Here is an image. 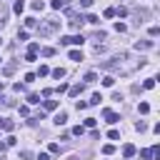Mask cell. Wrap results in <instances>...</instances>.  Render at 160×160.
Instances as JSON below:
<instances>
[{
  "label": "cell",
  "mask_w": 160,
  "mask_h": 160,
  "mask_svg": "<svg viewBox=\"0 0 160 160\" xmlns=\"http://www.w3.org/2000/svg\"><path fill=\"white\" fill-rule=\"evenodd\" d=\"M55 92H68V85H65V82H60V85L55 88Z\"/></svg>",
  "instance_id": "ab89813d"
},
{
  "label": "cell",
  "mask_w": 160,
  "mask_h": 160,
  "mask_svg": "<svg viewBox=\"0 0 160 160\" xmlns=\"http://www.w3.org/2000/svg\"><path fill=\"white\" fill-rule=\"evenodd\" d=\"M5 20H8V8H5V5L0 2V25H2Z\"/></svg>",
  "instance_id": "2e32d148"
},
{
  "label": "cell",
  "mask_w": 160,
  "mask_h": 160,
  "mask_svg": "<svg viewBox=\"0 0 160 160\" xmlns=\"http://www.w3.org/2000/svg\"><path fill=\"white\" fill-rule=\"evenodd\" d=\"M60 42H62V45H82L85 38H82V35H65V38H60Z\"/></svg>",
  "instance_id": "3957f363"
},
{
  "label": "cell",
  "mask_w": 160,
  "mask_h": 160,
  "mask_svg": "<svg viewBox=\"0 0 160 160\" xmlns=\"http://www.w3.org/2000/svg\"><path fill=\"white\" fill-rule=\"evenodd\" d=\"M115 30H118V32H125L128 25H125V22H115Z\"/></svg>",
  "instance_id": "f546056e"
},
{
  "label": "cell",
  "mask_w": 160,
  "mask_h": 160,
  "mask_svg": "<svg viewBox=\"0 0 160 160\" xmlns=\"http://www.w3.org/2000/svg\"><path fill=\"white\" fill-rule=\"evenodd\" d=\"M140 158H142V160H150V158H152V150H140Z\"/></svg>",
  "instance_id": "83f0119b"
},
{
  "label": "cell",
  "mask_w": 160,
  "mask_h": 160,
  "mask_svg": "<svg viewBox=\"0 0 160 160\" xmlns=\"http://www.w3.org/2000/svg\"><path fill=\"white\" fill-rule=\"evenodd\" d=\"M38 50H40V45H38V42H30V48H28V52H38Z\"/></svg>",
  "instance_id": "f35d334b"
},
{
  "label": "cell",
  "mask_w": 160,
  "mask_h": 160,
  "mask_svg": "<svg viewBox=\"0 0 160 160\" xmlns=\"http://www.w3.org/2000/svg\"><path fill=\"white\" fill-rule=\"evenodd\" d=\"M2 72H5V75H12V72H15V62H8V65L2 68Z\"/></svg>",
  "instance_id": "e0dca14e"
},
{
  "label": "cell",
  "mask_w": 160,
  "mask_h": 160,
  "mask_svg": "<svg viewBox=\"0 0 160 160\" xmlns=\"http://www.w3.org/2000/svg\"><path fill=\"white\" fill-rule=\"evenodd\" d=\"M68 122V112H58L55 115V125H65Z\"/></svg>",
  "instance_id": "9c48e42d"
},
{
  "label": "cell",
  "mask_w": 160,
  "mask_h": 160,
  "mask_svg": "<svg viewBox=\"0 0 160 160\" xmlns=\"http://www.w3.org/2000/svg\"><path fill=\"white\" fill-rule=\"evenodd\" d=\"M65 75H68V72H65V68H55V70H52V78H58V80H60V78H65Z\"/></svg>",
  "instance_id": "5bb4252c"
},
{
  "label": "cell",
  "mask_w": 160,
  "mask_h": 160,
  "mask_svg": "<svg viewBox=\"0 0 160 160\" xmlns=\"http://www.w3.org/2000/svg\"><path fill=\"white\" fill-rule=\"evenodd\" d=\"M35 58H38V52H28V55H25V60H28V62H32Z\"/></svg>",
  "instance_id": "b9f144b4"
},
{
  "label": "cell",
  "mask_w": 160,
  "mask_h": 160,
  "mask_svg": "<svg viewBox=\"0 0 160 160\" xmlns=\"http://www.w3.org/2000/svg\"><path fill=\"white\" fill-rule=\"evenodd\" d=\"M12 10H15L18 15H20V12L25 10V2H22V0H15V8H12Z\"/></svg>",
  "instance_id": "603a6c76"
},
{
  "label": "cell",
  "mask_w": 160,
  "mask_h": 160,
  "mask_svg": "<svg viewBox=\"0 0 160 160\" xmlns=\"http://www.w3.org/2000/svg\"><path fill=\"white\" fill-rule=\"evenodd\" d=\"M68 92H70L72 98H78V95L82 92V85H72V88H68Z\"/></svg>",
  "instance_id": "8fae6325"
},
{
  "label": "cell",
  "mask_w": 160,
  "mask_h": 160,
  "mask_svg": "<svg viewBox=\"0 0 160 160\" xmlns=\"http://www.w3.org/2000/svg\"><path fill=\"white\" fill-rule=\"evenodd\" d=\"M70 60H75V62H82V52H80V50H70Z\"/></svg>",
  "instance_id": "30bf717a"
},
{
  "label": "cell",
  "mask_w": 160,
  "mask_h": 160,
  "mask_svg": "<svg viewBox=\"0 0 160 160\" xmlns=\"http://www.w3.org/2000/svg\"><path fill=\"white\" fill-rule=\"evenodd\" d=\"M92 2H95V0H80V8H90Z\"/></svg>",
  "instance_id": "f6af8a7d"
},
{
  "label": "cell",
  "mask_w": 160,
  "mask_h": 160,
  "mask_svg": "<svg viewBox=\"0 0 160 160\" xmlns=\"http://www.w3.org/2000/svg\"><path fill=\"white\" fill-rule=\"evenodd\" d=\"M152 45H155L152 40H138V42H135V50H150Z\"/></svg>",
  "instance_id": "8992f818"
},
{
  "label": "cell",
  "mask_w": 160,
  "mask_h": 160,
  "mask_svg": "<svg viewBox=\"0 0 160 160\" xmlns=\"http://www.w3.org/2000/svg\"><path fill=\"white\" fill-rule=\"evenodd\" d=\"M8 150V142H0V152H5Z\"/></svg>",
  "instance_id": "7dc6e473"
},
{
  "label": "cell",
  "mask_w": 160,
  "mask_h": 160,
  "mask_svg": "<svg viewBox=\"0 0 160 160\" xmlns=\"http://www.w3.org/2000/svg\"><path fill=\"white\" fill-rule=\"evenodd\" d=\"M82 132H85L82 125H75V128H72V135H82Z\"/></svg>",
  "instance_id": "836d02e7"
},
{
  "label": "cell",
  "mask_w": 160,
  "mask_h": 160,
  "mask_svg": "<svg viewBox=\"0 0 160 160\" xmlns=\"http://www.w3.org/2000/svg\"><path fill=\"white\" fill-rule=\"evenodd\" d=\"M30 8H32V10H42V8H45V2H42V0H32V5H30Z\"/></svg>",
  "instance_id": "cb8c5ba5"
},
{
  "label": "cell",
  "mask_w": 160,
  "mask_h": 160,
  "mask_svg": "<svg viewBox=\"0 0 160 160\" xmlns=\"http://www.w3.org/2000/svg\"><path fill=\"white\" fill-rule=\"evenodd\" d=\"M102 85H105V88H112V85H115V78H112V75H105V78H102Z\"/></svg>",
  "instance_id": "9a60e30c"
},
{
  "label": "cell",
  "mask_w": 160,
  "mask_h": 160,
  "mask_svg": "<svg viewBox=\"0 0 160 160\" xmlns=\"http://www.w3.org/2000/svg\"><path fill=\"white\" fill-rule=\"evenodd\" d=\"M150 35H152V38H158V35H160V28H158V25H152V28H150Z\"/></svg>",
  "instance_id": "74e56055"
},
{
  "label": "cell",
  "mask_w": 160,
  "mask_h": 160,
  "mask_svg": "<svg viewBox=\"0 0 160 160\" xmlns=\"http://www.w3.org/2000/svg\"><path fill=\"white\" fill-rule=\"evenodd\" d=\"M20 158H22V160H30L32 152H30V150H20Z\"/></svg>",
  "instance_id": "8d00e7d4"
},
{
  "label": "cell",
  "mask_w": 160,
  "mask_h": 160,
  "mask_svg": "<svg viewBox=\"0 0 160 160\" xmlns=\"http://www.w3.org/2000/svg\"><path fill=\"white\" fill-rule=\"evenodd\" d=\"M58 108V100H45V110H55Z\"/></svg>",
  "instance_id": "484cf974"
},
{
  "label": "cell",
  "mask_w": 160,
  "mask_h": 160,
  "mask_svg": "<svg viewBox=\"0 0 160 160\" xmlns=\"http://www.w3.org/2000/svg\"><path fill=\"white\" fill-rule=\"evenodd\" d=\"M0 128H2V130H8V132H10V130H12V128H15V122H12V120H8V118H0Z\"/></svg>",
  "instance_id": "52a82bcc"
},
{
  "label": "cell",
  "mask_w": 160,
  "mask_h": 160,
  "mask_svg": "<svg viewBox=\"0 0 160 160\" xmlns=\"http://www.w3.org/2000/svg\"><path fill=\"white\" fill-rule=\"evenodd\" d=\"M138 112L148 115V112H150V105H148V102H140V105H138Z\"/></svg>",
  "instance_id": "7402d4cb"
},
{
  "label": "cell",
  "mask_w": 160,
  "mask_h": 160,
  "mask_svg": "<svg viewBox=\"0 0 160 160\" xmlns=\"http://www.w3.org/2000/svg\"><path fill=\"white\" fill-rule=\"evenodd\" d=\"M115 15H120V18H128V8H118V10H115Z\"/></svg>",
  "instance_id": "f1b7e54d"
},
{
  "label": "cell",
  "mask_w": 160,
  "mask_h": 160,
  "mask_svg": "<svg viewBox=\"0 0 160 160\" xmlns=\"http://www.w3.org/2000/svg\"><path fill=\"white\" fill-rule=\"evenodd\" d=\"M100 100H102V95H100V92H95V95L90 98V102H88V105H100Z\"/></svg>",
  "instance_id": "44dd1931"
},
{
  "label": "cell",
  "mask_w": 160,
  "mask_h": 160,
  "mask_svg": "<svg viewBox=\"0 0 160 160\" xmlns=\"http://www.w3.org/2000/svg\"><path fill=\"white\" fill-rule=\"evenodd\" d=\"M48 72H50V68H48V65H40V70H38V75L42 78V75H48Z\"/></svg>",
  "instance_id": "1f68e13d"
},
{
  "label": "cell",
  "mask_w": 160,
  "mask_h": 160,
  "mask_svg": "<svg viewBox=\"0 0 160 160\" xmlns=\"http://www.w3.org/2000/svg\"><path fill=\"white\" fill-rule=\"evenodd\" d=\"M28 102H30V105H38V102H40V95L30 92V95H28Z\"/></svg>",
  "instance_id": "ffe728a7"
},
{
  "label": "cell",
  "mask_w": 160,
  "mask_h": 160,
  "mask_svg": "<svg viewBox=\"0 0 160 160\" xmlns=\"http://www.w3.org/2000/svg\"><path fill=\"white\" fill-rule=\"evenodd\" d=\"M112 150H115V148H112V145H102V152H105V155H110V152H112Z\"/></svg>",
  "instance_id": "ee69618b"
},
{
  "label": "cell",
  "mask_w": 160,
  "mask_h": 160,
  "mask_svg": "<svg viewBox=\"0 0 160 160\" xmlns=\"http://www.w3.org/2000/svg\"><path fill=\"white\" fill-rule=\"evenodd\" d=\"M82 22H85V18H82V15H72L70 28H72V30H80V28H82Z\"/></svg>",
  "instance_id": "5b68a950"
},
{
  "label": "cell",
  "mask_w": 160,
  "mask_h": 160,
  "mask_svg": "<svg viewBox=\"0 0 160 160\" xmlns=\"http://www.w3.org/2000/svg\"><path fill=\"white\" fill-rule=\"evenodd\" d=\"M142 88H145V90H152V88H155V78H148V80L142 82Z\"/></svg>",
  "instance_id": "d6986e66"
},
{
  "label": "cell",
  "mask_w": 160,
  "mask_h": 160,
  "mask_svg": "<svg viewBox=\"0 0 160 160\" xmlns=\"http://www.w3.org/2000/svg\"><path fill=\"white\" fill-rule=\"evenodd\" d=\"M18 38L20 40H28V30H18Z\"/></svg>",
  "instance_id": "60d3db41"
},
{
  "label": "cell",
  "mask_w": 160,
  "mask_h": 160,
  "mask_svg": "<svg viewBox=\"0 0 160 160\" xmlns=\"http://www.w3.org/2000/svg\"><path fill=\"white\" fill-rule=\"evenodd\" d=\"M125 60H128V55L122 52V55H115L112 60L100 62V68H102V70H110V72H122V75H128V72H130V68H125Z\"/></svg>",
  "instance_id": "6da1fadb"
},
{
  "label": "cell",
  "mask_w": 160,
  "mask_h": 160,
  "mask_svg": "<svg viewBox=\"0 0 160 160\" xmlns=\"http://www.w3.org/2000/svg\"><path fill=\"white\" fill-rule=\"evenodd\" d=\"M82 80H85V82H88V85H92V82H95V80H98V75H95V72H88V75H85V78H82Z\"/></svg>",
  "instance_id": "ac0fdd59"
},
{
  "label": "cell",
  "mask_w": 160,
  "mask_h": 160,
  "mask_svg": "<svg viewBox=\"0 0 160 160\" xmlns=\"http://www.w3.org/2000/svg\"><path fill=\"white\" fill-rule=\"evenodd\" d=\"M98 125V118H85V128H95Z\"/></svg>",
  "instance_id": "4316f807"
},
{
  "label": "cell",
  "mask_w": 160,
  "mask_h": 160,
  "mask_svg": "<svg viewBox=\"0 0 160 160\" xmlns=\"http://www.w3.org/2000/svg\"><path fill=\"white\" fill-rule=\"evenodd\" d=\"M68 8V0H52V10H62Z\"/></svg>",
  "instance_id": "7c38bea8"
},
{
  "label": "cell",
  "mask_w": 160,
  "mask_h": 160,
  "mask_svg": "<svg viewBox=\"0 0 160 160\" xmlns=\"http://www.w3.org/2000/svg\"><path fill=\"white\" fill-rule=\"evenodd\" d=\"M108 138H110V140H120V132H118V130H110Z\"/></svg>",
  "instance_id": "e575fe53"
},
{
  "label": "cell",
  "mask_w": 160,
  "mask_h": 160,
  "mask_svg": "<svg viewBox=\"0 0 160 160\" xmlns=\"http://www.w3.org/2000/svg\"><path fill=\"white\" fill-rule=\"evenodd\" d=\"M25 28H28V30L38 28V20H35V18H25Z\"/></svg>",
  "instance_id": "4fadbf2b"
},
{
  "label": "cell",
  "mask_w": 160,
  "mask_h": 160,
  "mask_svg": "<svg viewBox=\"0 0 160 160\" xmlns=\"http://www.w3.org/2000/svg\"><path fill=\"white\" fill-rule=\"evenodd\" d=\"M0 62H2V60H0Z\"/></svg>",
  "instance_id": "c3c4849f"
},
{
  "label": "cell",
  "mask_w": 160,
  "mask_h": 160,
  "mask_svg": "<svg viewBox=\"0 0 160 160\" xmlns=\"http://www.w3.org/2000/svg\"><path fill=\"white\" fill-rule=\"evenodd\" d=\"M58 28H60V20H58V18H50V20H45V22L38 25V32H40V38H48V35H52Z\"/></svg>",
  "instance_id": "7a4b0ae2"
},
{
  "label": "cell",
  "mask_w": 160,
  "mask_h": 160,
  "mask_svg": "<svg viewBox=\"0 0 160 160\" xmlns=\"http://www.w3.org/2000/svg\"><path fill=\"white\" fill-rule=\"evenodd\" d=\"M75 108H78V112H80V110H85V108H88V102H82V100H78V105H75Z\"/></svg>",
  "instance_id": "7bdbcfd3"
},
{
  "label": "cell",
  "mask_w": 160,
  "mask_h": 160,
  "mask_svg": "<svg viewBox=\"0 0 160 160\" xmlns=\"http://www.w3.org/2000/svg\"><path fill=\"white\" fill-rule=\"evenodd\" d=\"M135 130H138V132H145V130H148V125H145V122H142V120H140V122H138V125H135Z\"/></svg>",
  "instance_id": "d6a6232c"
},
{
  "label": "cell",
  "mask_w": 160,
  "mask_h": 160,
  "mask_svg": "<svg viewBox=\"0 0 160 160\" xmlns=\"http://www.w3.org/2000/svg\"><path fill=\"white\" fill-rule=\"evenodd\" d=\"M102 118H105V122H110V125H115V122L120 120V115H118L115 110H102Z\"/></svg>",
  "instance_id": "277c9868"
},
{
  "label": "cell",
  "mask_w": 160,
  "mask_h": 160,
  "mask_svg": "<svg viewBox=\"0 0 160 160\" xmlns=\"http://www.w3.org/2000/svg\"><path fill=\"white\" fill-rule=\"evenodd\" d=\"M40 52H42V55H45V58H50V55H55V50H52V48H42V50H40Z\"/></svg>",
  "instance_id": "4dcf8cb0"
},
{
  "label": "cell",
  "mask_w": 160,
  "mask_h": 160,
  "mask_svg": "<svg viewBox=\"0 0 160 160\" xmlns=\"http://www.w3.org/2000/svg\"><path fill=\"white\" fill-rule=\"evenodd\" d=\"M122 155H125V158H132V155H135V145H130V142L122 145Z\"/></svg>",
  "instance_id": "ba28073f"
},
{
  "label": "cell",
  "mask_w": 160,
  "mask_h": 160,
  "mask_svg": "<svg viewBox=\"0 0 160 160\" xmlns=\"http://www.w3.org/2000/svg\"><path fill=\"white\" fill-rule=\"evenodd\" d=\"M38 160H50V155H48V152H40V155H38Z\"/></svg>",
  "instance_id": "bcb514c9"
},
{
  "label": "cell",
  "mask_w": 160,
  "mask_h": 160,
  "mask_svg": "<svg viewBox=\"0 0 160 160\" xmlns=\"http://www.w3.org/2000/svg\"><path fill=\"white\" fill-rule=\"evenodd\" d=\"M85 22H90V25H98V22H100V18H98V15H88V18H85Z\"/></svg>",
  "instance_id": "d4e9b609"
},
{
  "label": "cell",
  "mask_w": 160,
  "mask_h": 160,
  "mask_svg": "<svg viewBox=\"0 0 160 160\" xmlns=\"http://www.w3.org/2000/svg\"><path fill=\"white\" fill-rule=\"evenodd\" d=\"M50 152L58 155V152H60V145H58V142H50Z\"/></svg>",
  "instance_id": "d590c367"
}]
</instances>
